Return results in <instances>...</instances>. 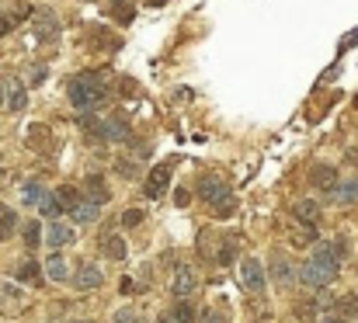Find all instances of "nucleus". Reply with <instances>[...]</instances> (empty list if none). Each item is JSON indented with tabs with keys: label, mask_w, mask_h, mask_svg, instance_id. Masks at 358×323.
Segmentation results:
<instances>
[{
	"label": "nucleus",
	"mask_w": 358,
	"mask_h": 323,
	"mask_svg": "<svg viewBox=\"0 0 358 323\" xmlns=\"http://www.w3.org/2000/svg\"><path fill=\"white\" fill-rule=\"evenodd\" d=\"M227 195H230V188H227L223 178H216V174H202V178H199V199H202L206 206H216V202H223Z\"/></svg>",
	"instance_id": "4"
},
{
	"label": "nucleus",
	"mask_w": 358,
	"mask_h": 323,
	"mask_svg": "<svg viewBox=\"0 0 358 323\" xmlns=\"http://www.w3.org/2000/svg\"><path fill=\"white\" fill-rule=\"evenodd\" d=\"M313 257H317V261H324V264H338V261H341V257H338V250H334V243H317Z\"/></svg>",
	"instance_id": "23"
},
{
	"label": "nucleus",
	"mask_w": 358,
	"mask_h": 323,
	"mask_svg": "<svg viewBox=\"0 0 358 323\" xmlns=\"http://www.w3.org/2000/svg\"><path fill=\"white\" fill-rule=\"evenodd\" d=\"M167 185H171V164H160V167H153V171L146 174L143 192H146V199H160V195L167 192Z\"/></svg>",
	"instance_id": "7"
},
{
	"label": "nucleus",
	"mask_w": 358,
	"mask_h": 323,
	"mask_svg": "<svg viewBox=\"0 0 358 323\" xmlns=\"http://www.w3.org/2000/svg\"><path fill=\"white\" fill-rule=\"evenodd\" d=\"M98 285H101V268H98V264H91V261L77 264V271H73V289L91 292V289H98Z\"/></svg>",
	"instance_id": "9"
},
{
	"label": "nucleus",
	"mask_w": 358,
	"mask_h": 323,
	"mask_svg": "<svg viewBox=\"0 0 358 323\" xmlns=\"http://www.w3.org/2000/svg\"><path fill=\"white\" fill-rule=\"evenodd\" d=\"M171 317H174V320H181V323H192L195 320V310H192V303H185V299H181V303L174 306V313H171Z\"/></svg>",
	"instance_id": "29"
},
{
	"label": "nucleus",
	"mask_w": 358,
	"mask_h": 323,
	"mask_svg": "<svg viewBox=\"0 0 358 323\" xmlns=\"http://www.w3.org/2000/svg\"><path fill=\"white\" fill-rule=\"evenodd\" d=\"M115 323H139V320H136L132 310H119V313H115Z\"/></svg>",
	"instance_id": "34"
},
{
	"label": "nucleus",
	"mask_w": 358,
	"mask_h": 323,
	"mask_svg": "<svg viewBox=\"0 0 358 323\" xmlns=\"http://www.w3.org/2000/svg\"><path fill=\"white\" fill-rule=\"evenodd\" d=\"M296 219H299V222H306V226H317V222H320V206H317V202H310V199L296 202Z\"/></svg>",
	"instance_id": "16"
},
{
	"label": "nucleus",
	"mask_w": 358,
	"mask_h": 323,
	"mask_svg": "<svg viewBox=\"0 0 358 323\" xmlns=\"http://www.w3.org/2000/svg\"><path fill=\"white\" fill-rule=\"evenodd\" d=\"M157 323H181V320H174V317H160Z\"/></svg>",
	"instance_id": "39"
},
{
	"label": "nucleus",
	"mask_w": 358,
	"mask_h": 323,
	"mask_svg": "<svg viewBox=\"0 0 358 323\" xmlns=\"http://www.w3.org/2000/svg\"><path fill=\"white\" fill-rule=\"evenodd\" d=\"M84 188H87V199H91V202H98V206H105V202L112 199V192H108V185H105L101 178H87V181H84Z\"/></svg>",
	"instance_id": "14"
},
{
	"label": "nucleus",
	"mask_w": 358,
	"mask_h": 323,
	"mask_svg": "<svg viewBox=\"0 0 358 323\" xmlns=\"http://www.w3.org/2000/svg\"><path fill=\"white\" fill-rule=\"evenodd\" d=\"M80 323H87V320H80Z\"/></svg>",
	"instance_id": "43"
},
{
	"label": "nucleus",
	"mask_w": 358,
	"mask_h": 323,
	"mask_svg": "<svg viewBox=\"0 0 358 323\" xmlns=\"http://www.w3.org/2000/svg\"><path fill=\"white\" fill-rule=\"evenodd\" d=\"M139 222H143V213H139V209H129V213L122 215V226H125V229H129V226H139Z\"/></svg>",
	"instance_id": "33"
},
{
	"label": "nucleus",
	"mask_w": 358,
	"mask_h": 323,
	"mask_svg": "<svg viewBox=\"0 0 358 323\" xmlns=\"http://www.w3.org/2000/svg\"><path fill=\"white\" fill-rule=\"evenodd\" d=\"M38 213L45 215V219H56V215L63 213V209H59V202H56V199L45 192V195H42V202H38Z\"/></svg>",
	"instance_id": "27"
},
{
	"label": "nucleus",
	"mask_w": 358,
	"mask_h": 323,
	"mask_svg": "<svg viewBox=\"0 0 358 323\" xmlns=\"http://www.w3.org/2000/svg\"><path fill=\"white\" fill-rule=\"evenodd\" d=\"M355 323H358V320H355Z\"/></svg>",
	"instance_id": "44"
},
{
	"label": "nucleus",
	"mask_w": 358,
	"mask_h": 323,
	"mask_svg": "<svg viewBox=\"0 0 358 323\" xmlns=\"http://www.w3.org/2000/svg\"><path fill=\"white\" fill-rule=\"evenodd\" d=\"M352 313H358V299H355V296H345V299L338 303L334 317H338V320H345V317H352Z\"/></svg>",
	"instance_id": "28"
},
{
	"label": "nucleus",
	"mask_w": 358,
	"mask_h": 323,
	"mask_svg": "<svg viewBox=\"0 0 358 323\" xmlns=\"http://www.w3.org/2000/svg\"><path fill=\"white\" fill-rule=\"evenodd\" d=\"M310 181H313V188H324V192H327V188L338 181V174H334V167H327V164L320 167V164H317V167L310 171Z\"/></svg>",
	"instance_id": "17"
},
{
	"label": "nucleus",
	"mask_w": 358,
	"mask_h": 323,
	"mask_svg": "<svg viewBox=\"0 0 358 323\" xmlns=\"http://www.w3.org/2000/svg\"><path fill=\"white\" fill-rule=\"evenodd\" d=\"M299 278L310 285V289H320V285H331L334 278H338V264H324V261H317V257H310L306 264H303V271H299Z\"/></svg>",
	"instance_id": "3"
},
{
	"label": "nucleus",
	"mask_w": 358,
	"mask_h": 323,
	"mask_svg": "<svg viewBox=\"0 0 358 323\" xmlns=\"http://www.w3.org/2000/svg\"><path fill=\"white\" fill-rule=\"evenodd\" d=\"M24 243H28L31 250H35V247L42 243V226H38L35 219H31V222H24Z\"/></svg>",
	"instance_id": "25"
},
{
	"label": "nucleus",
	"mask_w": 358,
	"mask_h": 323,
	"mask_svg": "<svg viewBox=\"0 0 358 323\" xmlns=\"http://www.w3.org/2000/svg\"><path fill=\"white\" fill-rule=\"evenodd\" d=\"M213 213L220 215V219H227V215H234V209H237V202H234V195H227L223 202H216V206H209Z\"/></svg>",
	"instance_id": "30"
},
{
	"label": "nucleus",
	"mask_w": 358,
	"mask_h": 323,
	"mask_svg": "<svg viewBox=\"0 0 358 323\" xmlns=\"http://www.w3.org/2000/svg\"><path fill=\"white\" fill-rule=\"evenodd\" d=\"M240 285H243L247 292H261V289L268 285V275H264V268H261V261H254V257H247V261L240 264Z\"/></svg>",
	"instance_id": "5"
},
{
	"label": "nucleus",
	"mask_w": 358,
	"mask_h": 323,
	"mask_svg": "<svg viewBox=\"0 0 358 323\" xmlns=\"http://www.w3.org/2000/svg\"><path fill=\"white\" fill-rule=\"evenodd\" d=\"M119 171H122V174H136V164H125V160H119Z\"/></svg>",
	"instance_id": "38"
},
{
	"label": "nucleus",
	"mask_w": 358,
	"mask_h": 323,
	"mask_svg": "<svg viewBox=\"0 0 358 323\" xmlns=\"http://www.w3.org/2000/svg\"><path fill=\"white\" fill-rule=\"evenodd\" d=\"M10 28H14V21H10V17H3V14H0V35H7V31H10Z\"/></svg>",
	"instance_id": "37"
},
{
	"label": "nucleus",
	"mask_w": 358,
	"mask_h": 323,
	"mask_svg": "<svg viewBox=\"0 0 358 323\" xmlns=\"http://www.w3.org/2000/svg\"><path fill=\"white\" fill-rule=\"evenodd\" d=\"M31 21H35V35H38L42 42H56V38H59V21H56V14H52L49 7L35 10Z\"/></svg>",
	"instance_id": "6"
},
{
	"label": "nucleus",
	"mask_w": 358,
	"mask_h": 323,
	"mask_svg": "<svg viewBox=\"0 0 358 323\" xmlns=\"http://www.w3.org/2000/svg\"><path fill=\"white\" fill-rule=\"evenodd\" d=\"M271 282H275L278 289H289V285L296 282V268H292L285 257H271Z\"/></svg>",
	"instance_id": "11"
},
{
	"label": "nucleus",
	"mask_w": 358,
	"mask_h": 323,
	"mask_svg": "<svg viewBox=\"0 0 358 323\" xmlns=\"http://www.w3.org/2000/svg\"><path fill=\"white\" fill-rule=\"evenodd\" d=\"M327 199H331L334 206H355L358 202V178H345L341 185L334 181V185L327 188Z\"/></svg>",
	"instance_id": "8"
},
{
	"label": "nucleus",
	"mask_w": 358,
	"mask_h": 323,
	"mask_svg": "<svg viewBox=\"0 0 358 323\" xmlns=\"http://www.w3.org/2000/svg\"><path fill=\"white\" fill-rule=\"evenodd\" d=\"M0 105H3V87H0Z\"/></svg>",
	"instance_id": "41"
},
{
	"label": "nucleus",
	"mask_w": 358,
	"mask_h": 323,
	"mask_svg": "<svg viewBox=\"0 0 358 323\" xmlns=\"http://www.w3.org/2000/svg\"><path fill=\"white\" fill-rule=\"evenodd\" d=\"M202 323H230V320H227L223 310H213V306H209V310L202 313Z\"/></svg>",
	"instance_id": "32"
},
{
	"label": "nucleus",
	"mask_w": 358,
	"mask_h": 323,
	"mask_svg": "<svg viewBox=\"0 0 358 323\" xmlns=\"http://www.w3.org/2000/svg\"><path fill=\"white\" fill-rule=\"evenodd\" d=\"M66 213L73 215V222H94L98 213H101V206H98V202H91V199H77Z\"/></svg>",
	"instance_id": "12"
},
{
	"label": "nucleus",
	"mask_w": 358,
	"mask_h": 323,
	"mask_svg": "<svg viewBox=\"0 0 358 323\" xmlns=\"http://www.w3.org/2000/svg\"><path fill=\"white\" fill-rule=\"evenodd\" d=\"M7 105L14 108V111H21V108L28 105V98H24V87H21V84H10V91H7Z\"/></svg>",
	"instance_id": "24"
},
{
	"label": "nucleus",
	"mask_w": 358,
	"mask_h": 323,
	"mask_svg": "<svg viewBox=\"0 0 358 323\" xmlns=\"http://www.w3.org/2000/svg\"><path fill=\"white\" fill-rule=\"evenodd\" d=\"M174 202H178V206H181V209H185V206H188V202H192V195H188V192H185V188H181V192H174Z\"/></svg>",
	"instance_id": "35"
},
{
	"label": "nucleus",
	"mask_w": 358,
	"mask_h": 323,
	"mask_svg": "<svg viewBox=\"0 0 358 323\" xmlns=\"http://www.w3.org/2000/svg\"><path fill=\"white\" fill-rule=\"evenodd\" d=\"M70 101L73 108H94L105 101V73H80L70 80Z\"/></svg>",
	"instance_id": "1"
},
{
	"label": "nucleus",
	"mask_w": 358,
	"mask_h": 323,
	"mask_svg": "<svg viewBox=\"0 0 358 323\" xmlns=\"http://www.w3.org/2000/svg\"><path fill=\"white\" fill-rule=\"evenodd\" d=\"M195 285H199V275H195V268H188V264H181L178 271H174V296H192L195 292Z\"/></svg>",
	"instance_id": "10"
},
{
	"label": "nucleus",
	"mask_w": 358,
	"mask_h": 323,
	"mask_svg": "<svg viewBox=\"0 0 358 323\" xmlns=\"http://www.w3.org/2000/svg\"><path fill=\"white\" fill-rule=\"evenodd\" d=\"M42 195H45V188H42L38 181H28V185L21 188V199H24V206H38V202H42Z\"/></svg>",
	"instance_id": "21"
},
{
	"label": "nucleus",
	"mask_w": 358,
	"mask_h": 323,
	"mask_svg": "<svg viewBox=\"0 0 358 323\" xmlns=\"http://www.w3.org/2000/svg\"><path fill=\"white\" fill-rule=\"evenodd\" d=\"M73 240V226H66V222H49V229H45V243L49 247H66Z\"/></svg>",
	"instance_id": "13"
},
{
	"label": "nucleus",
	"mask_w": 358,
	"mask_h": 323,
	"mask_svg": "<svg viewBox=\"0 0 358 323\" xmlns=\"http://www.w3.org/2000/svg\"><path fill=\"white\" fill-rule=\"evenodd\" d=\"M355 108H358V98H355Z\"/></svg>",
	"instance_id": "42"
},
{
	"label": "nucleus",
	"mask_w": 358,
	"mask_h": 323,
	"mask_svg": "<svg viewBox=\"0 0 358 323\" xmlns=\"http://www.w3.org/2000/svg\"><path fill=\"white\" fill-rule=\"evenodd\" d=\"M119 292H125V296H129V292H139V289H136V282H132V278H122V289Z\"/></svg>",
	"instance_id": "36"
},
{
	"label": "nucleus",
	"mask_w": 358,
	"mask_h": 323,
	"mask_svg": "<svg viewBox=\"0 0 358 323\" xmlns=\"http://www.w3.org/2000/svg\"><path fill=\"white\" fill-rule=\"evenodd\" d=\"M112 10L119 21H132V3L129 0H112Z\"/></svg>",
	"instance_id": "31"
},
{
	"label": "nucleus",
	"mask_w": 358,
	"mask_h": 323,
	"mask_svg": "<svg viewBox=\"0 0 358 323\" xmlns=\"http://www.w3.org/2000/svg\"><path fill=\"white\" fill-rule=\"evenodd\" d=\"M327 323H338V317H334V313H327Z\"/></svg>",
	"instance_id": "40"
},
{
	"label": "nucleus",
	"mask_w": 358,
	"mask_h": 323,
	"mask_svg": "<svg viewBox=\"0 0 358 323\" xmlns=\"http://www.w3.org/2000/svg\"><path fill=\"white\" fill-rule=\"evenodd\" d=\"M87 132H94L98 139H105V143H119V139H129V122L125 118H84L80 122Z\"/></svg>",
	"instance_id": "2"
},
{
	"label": "nucleus",
	"mask_w": 358,
	"mask_h": 323,
	"mask_svg": "<svg viewBox=\"0 0 358 323\" xmlns=\"http://www.w3.org/2000/svg\"><path fill=\"white\" fill-rule=\"evenodd\" d=\"M38 271H42V268H38L35 261H24L21 268H14V275H17V282H35V278H38Z\"/></svg>",
	"instance_id": "26"
},
{
	"label": "nucleus",
	"mask_w": 358,
	"mask_h": 323,
	"mask_svg": "<svg viewBox=\"0 0 358 323\" xmlns=\"http://www.w3.org/2000/svg\"><path fill=\"white\" fill-rule=\"evenodd\" d=\"M101 254H105V257H112V261H125V243H122L119 233H112V236H105V240H101Z\"/></svg>",
	"instance_id": "18"
},
{
	"label": "nucleus",
	"mask_w": 358,
	"mask_h": 323,
	"mask_svg": "<svg viewBox=\"0 0 358 323\" xmlns=\"http://www.w3.org/2000/svg\"><path fill=\"white\" fill-rule=\"evenodd\" d=\"M292 240V247H306V243H317V226H296V233L289 236Z\"/></svg>",
	"instance_id": "19"
},
{
	"label": "nucleus",
	"mask_w": 358,
	"mask_h": 323,
	"mask_svg": "<svg viewBox=\"0 0 358 323\" xmlns=\"http://www.w3.org/2000/svg\"><path fill=\"white\" fill-rule=\"evenodd\" d=\"M45 275H49L52 282H66V278H70V268H66V257H59V254H52V257H45Z\"/></svg>",
	"instance_id": "15"
},
{
	"label": "nucleus",
	"mask_w": 358,
	"mask_h": 323,
	"mask_svg": "<svg viewBox=\"0 0 358 323\" xmlns=\"http://www.w3.org/2000/svg\"><path fill=\"white\" fill-rule=\"evenodd\" d=\"M56 202H59V209H70L77 199H80V192L73 188V185H63V188H56V195H52Z\"/></svg>",
	"instance_id": "22"
},
{
	"label": "nucleus",
	"mask_w": 358,
	"mask_h": 323,
	"mask_svg": "<svg viewBox=\"0 0 358 323\" xmlns=\"http://www.w3.org/2000/svg\"><path fill=\"white\" fill-rule=\"evenodd\" d=\"M14 222H17V215H14V209L0 202V240H7V236L14 233Z\"/></svg>",
	"instance_id": "20"
}]
</instances>
